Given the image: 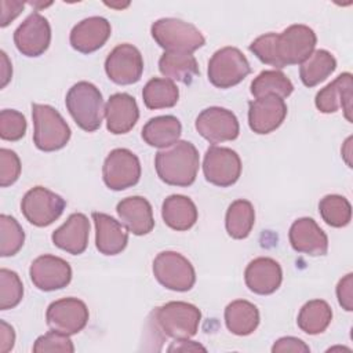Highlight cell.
Here are the masks:
<instances>
[{"label":"cell","mask_w":353,"mask_h":353,"mask_svg":"<svg viewBox=\"0 0 353 353\" xmlns=\"http://www.w3.org/2000/svg\"><path fill=\"white\" fill-rule=\"evenodd\" d=\"M95 225V245L103 255L120 254L128 243V232L125 226L103 212H92Z\"/></svg>","instance_id":"cb8c5ba5"},{"label":"cell","mask_w":353,"mask_h":353,"mask_svg":"<svg viewBox=\"0 0 353 353\" xmlns=\"http://www.w3.org/2000/svg\"><path fill=\"white\" fill-rule=\"evenodd\" d=\"M112 28L103 17H90L80 21L70 32V46L81 52L91 54L99 50L110 37Z\"/></svg>","instance_id":"44dd1931"},{"label":"cell","mask_w":353,"mask_h":353,"mask_svg":"<svg viewBox=\"0 0 353 353\" xmlns=\"http://www.w3.org/2000/svg\"><path fill=\"white\" fill-rule=\"evenodd\" d=\"M317 43L312 28L295 23L281 33H265L250 44V51L263 63L285 68L305 62L314 51Z\"/></svg>","instance_id":"6da1fadb"},{"label":"cell","mask_w":353,"mask_h":353,"mask_svg":"<svg viewBox=\"0 0 353 353\" xmlns=\"http://www.w3.org/2000/svg\"><path fill=\"white\" fill-rule=\"evenodd\" d=\"M30 4H32V6H37L36 3H30ZM50 4H51V3H48V4H39V7H46V6H50Z\"/></svg>","instance_id":"7dc6e473"},{"label":"cell","mask_w":353,"mask_h":353,"mask_svg":"<svg viewBox=\"0 0 353 353\" xmlns=\"http://www.w3.org/2000/svg\"><path fill=\"white\" fill-rule=\"evenodd\" d=\"M336 69V59L327 50H316L301 63L299 77L303 85L314 87Z\"/></svg>","instance_id":"f546056e"},{"label":"cell","mask_w":353,"mask_h":353,"mask_svg":"<svg viewBox=\"0 0 353 353\" xmlns=\"http://www.w3.org/2000/svg\"><path fill=\"white\" fill-rule=\"evenodd\" d=\"M255 223V210L251 201L239 199L234 200L228 211H226V218H225V226L226 232L232 239L241 240L245 239Z\"/></svg>","instance_id":"4dcf8cb0"},{"label":"cell","mask_w":353,"mask_h":353,"mask_svg":"<svg viewBox=\"0 0 353 353\" xmlns=\"http://www.w3.org/2000/svg\"><path fill=\"white\" fill-rule=\"evenodd\" d=\"M205 352V347L194 341L188 339H175L172 345L168 347V352Z\"/></svg>","instance_id":"f6af8a7d"},{"label":"cell","mask_w":353,"mask_h":353,"mask_svg":"<svg viewBox=\"0 0 353 353\" xmlns=\"http://www.w3.org/2000/svg\"><path fill=\"white\" fill-rule=\"evenodd\" d=\"M292 81L280 70H263L251 83V94L255 98H262L266 95H277L280 98H287L292 94Z\"/></svg>","instance_id":"836d02e7"},{"label":"cell","mask_w":353,"mask_h":353,"mask_svg":"<svg viewBox=\"0 0 353 353\" xmlns=\"http://www.w3.org/2000/svg\"><path fill=\"white\" fill-rule=\"evenodd\" d=\"M273 353H285V352H294V353H309L310 347L299 338L295 336H283L277 339L272 346Z\"/></svg>","instance_id":"b9f144b4"},{"label":"cell","mask_w":353,"mask_h":353,"mask_svg":"<svg viewBox=\"0 0 353 353\" xmlns=\"http://www.w3.org/2000/svg\"><path fill=\"white\" fill-rule=\"evenodd\" d=\"M156 280L171 291H189L196 283V272L190 261L175 251H163L153 261Z\"/></svg>","instance_id":"ba28073f"},{"label":"cell","mask_w":353,"mask_h":353,"mask_svg":"<svg viewBox=\"0 0 353 353\" xmlns=\"http://www.w3.org/2000/svg\"><path fill=\"white\" fill-rule=\"evenodd\" d=\"M90 221L81 212L70 214L66 222L54 230L51 239L55 247L72 254H83L88 245Z\"/></svg>","instance_id":"603a6c76"},{"label":"cell","mask_w":353,"mask_h":353,"mask_svg":"<svg viewBox=\"0 0 353 353\" xmlns=\"http://www.w3.org/2000/svg\"><path fill=\"white\" fill-rule=\"evenodd\" d=\"M143 103L148 109L172 108L179 99V90L172 80L153 77L142 90Z\"/></svg>","instance_id":"d6a6232c"},{"label":"cell","mask_w":353,"mask_h":353,"mask_svg":"<svg viewBox=\"0 0 353 353\" xmlns=\"http://www.w3.org/2000/svg\"><path fill=\"white\" fill-rule=\"evenodd\" d=\"M225 324L234 335H250L259 325V310L245 299L233 301L225 309Z\"/></svg>","instance_id":"83f0119b"},{"label":"cell","mask_w":353,"mask_h":353,"mask_svg":"<svg viewBox=\"0 0 353 353\" xmlns=\"http://www.w3.org/2000/svg\"><path fill=\"white\" fill-rule=\"evenodd\" d=\"M51 41V26L46 17L32 12L14 32V43L25 57H40Z\"/></svg>","instance_id":"9a60e30c"},{"label":"cell","mask_w":353,"mask_h":353,"mask_svg":"<svg viewBox=\"0 0 353 353\" xmlns=\"http://www.w3.org/2000/svg\"><path fill=\"white\" fill-rule=\"evenodd\" d=\"M288 239L296 252L321 256L328 251V237L312 218L296 219L290 228Z\"/></svg>","instance_id":"d6986e66"},{"label":"cell","mask_w":353,"mask_h":353,"mask_svg":"<svg viewBox=\"0 0 353 353\" xmlns=\"http://www.w3.org/2000/svg\"><path fill=\"white\" fill-rule=\"evenodd\" d=\"M244 280L248 290L254 294L270 295L281 285L283 270L277 261L268 256H259L247 265Z\"/></svg>","instance_id":"ffe728a7"},{"label":"cell","mask_w":353,"mask_h":353,"mask_svg":"<svg viewBox=\"0 0 353 353\" xmlns=\"http://www.w3.org/2000/svg\"><path fill=\"white\" fill-rule=\"evenodd\" d=\"M161 216L168 228L183 232L196 223L199 214L192 199L183 194H171L163 201Z\"/></svg>","instance_id":"484cf974"},{"label":"cell","mask_w":353,"mask_h":353,"mask_svg":"<svg viewBox=\"0 0 353 353\" xmlns=\"http://www.w3.org/2000/svg\"><path fill=\"white\" fill-rule=\"evenodd\" d=\"M29 276L34 287L41 291H55L66 287L72 280L70 265L55 255L44 254L37 256L30 268Z\"/></svg>","instance_id":"2e32d148"},{"label":"cell","mask_w":353,"mask_h":353,"mask_svg":"<svg viewBox=\"0 0 353 353\" xmlns=\"http://www.w3.org/2000/svg\"><path fill=\"white\" fill-rule=\"evenodd\" d=\"M116 211L121 223L135 236L148 234L154 228L153 210L145 197H125L117 203Z\"/></svg>","instance_id":"d4e9b609"},{"label":"cell","mask_w":353,"mask_h":353,"mask_svg":"<svg viewBox=\"0 0 353 353\" xmlns=\"http://www.w3.org/2000/svg\"><path fill=\"white\" fill-rule=\"evenodd\" d=\"M34 353H46V352H66L73 353L74 346L70 341L69 335L58 332L55 330L48 331L47 334L39 336L33 345Z\"/></svg>","instance_id":"f35d334b"},{"label":"cell","mask_w":353,"mask_h":353,"mask_svg":"<svg viewBox=\"0 0 353 353\" xmlns=\"http://www.w3.org/2000/svg\"><path fill=\"white\" fill-rule=\"evenodd\" d=\"M159 70L168 80L190 84L199 74V65L192 54L164 52L159 59Z\"/></svg>","instance_id":"f1b7e54d"},{"label":"cell","mask_w":353,"mask_h":353,"mask_svg":"<svg viewBox=\"0 0 353 353\" xmlns=\"http://www.w3.org/2000/svg\"><path fill=\"white\" fill-rule=\"evenodd\" d=\"M181 121L171 114L152 117L142 128V139L153 148L164 149L179 141Z\"/></svg>","instance_id":"4316f807"},{"label":"cell","mask_w":353,"mask_h":353,"mask_svg":"<svg viewBox=\"0 0 353 353\" xmlns=\"http://www.w3.org/2000/svg\"><path fill=\"white\" fill-rule=\"evenodd\" d=\"M352 99L353 76L345 72L316 94L314 103L321 113H335L342 109L347 121L352 123Z\"/></svg>","instance_id":"ac0fdd59"},{"label":"cell","mask_w":353,"mask_h":353,"mask_svg":"<svg viewBox=\"0 0 353 353\" xmlns=\"http://www.w3.org/2000/svg\"><path fill=\"white\" fill-rule=\"evenodd\" d=\"M0 57H1V88H4L7 85V83L10 81V79H11L12 68H11L8 57L4 51L0 52Z\"/></svg>","instance_id":"bcb514c9"},{"label":"cell","mask_w":353,"mask_h":353,"mask_svg":"<svg viewBox=\"0 0 353 353\" xmlns=\"http://www.w3.org/2000/svg\"><path fill=\"white\" fill-rule=\"evenodd\" d=\"M105 72L113 83L120 85L139 81L143 72V58L141 51L128 43L119 44L106 57Z\"/></svg>","instance_id":"4fadbf2b"},{"label":"cell","mask_w":353,"mask_h":353,"mask_svg":"<svg viewBox=\"0 0 353 353\" xmlns=\"http://www.w3.org/2000/svg\"><path fill=\"white\" fill-rule=\"evenodd\" d=\"M251 73V66L244 54L236 47H223L214 52L208 61V80L216 88L237 85Z\"/></svg>","instance_id":"52a82bcc"},{"label":"cell","mask_w":353,"mask_h":353,"mask_svg":"<svg viewBox=\"0 0 353 353\" xmlns=\"http://www.w3.org/2000/svg\"><path fill=\"white\" fill-rule=\"evenodd\" d=\"M159 178L171 186H190L197 176L200 157L196 146L189 141L175 143L159 150L154 157Z\"/></svg>","instance_id":"7a4b0ae2"},{"label":"cell","mask_w":353,"mask_h":353,"mask_svg":"<svg viewBox=\"0 0 353 353\" xmlns=\"http://www.w3.org/2000/svg\"><path fill=\"white\" fill-rule=\"evenodd\" d=\"M26 132L25 116L14 109L0 112V138L4 141H19Z\"/></svg>","instance_id":"74e56055"},{"label":"cell","mask_w":353,"mask_h":353,"mask_svg":"<svg viewBox=\"0 0 353 353\" xmlns=\"http://www.w3.org/2000/svg\"><path fill=\"white\" fill-rule=\"evenodd\" d=\"M21 175V160L18 154L11 150L0 149V186L7 188L17 182Z\"/></svg>","instance_id":"ab89813d"},{"label":"cell","mask_w":353,"mask_h":353,"mask_svg":"<svg viewBox=\"0 0 353 353\" xmlns=\"http://www.w3.org/2000/svg\"><path fill=\"white\" fill-rule=\"evenodd\" d=\"M336 296L339 305L347 310H353V274L347 273L343 279L339 280L336 285Z\"/></svg>","instance_id":"60d3db41"},{"label":"cell","mask_w":353,"mask_h":353,"mask_svg":"<svg viewBox=\"0 0 353 353\" xmlns=\"http://www.w3.org/2000/svg\"><path fill=\"white\" fill-rule=\"evenodd\" d=\"M23 296V285L19 276L10 269H0V309L15 307Z\"/></svg>","instance_id":"8d00e7d4"},{"label":"cell","mask_w":353,"mask_h":353,"mask_svg":"<svg viewBox=\"0 0 353 353\" xmlns=\"http://www.w3.org/2000/svg\"><path fill=\"white\" fill-rule=\"evenodd\" d=\"M66 109L74 123L87 132L97 131L105 116L101 91L90 81H79L72 85L65 98Z\"/></svg>","instance_id":"3957f363"},{"label":"cell","mask_w":353,"mask_h":353,"mask_svg":"<svg viewBox=\"0 0 353 353\" xmlns=\"http://www.w3.org/2000/svg\"><path fill=\"white\" fill-rule=\"evenodd\" d=\"M197 132L210 143L233 141L239 137L240 125L236 114L225 108L211 106L201 110L196 119Z\"/></svg>","instance_id":"7c38bea8"},{"label":"cell","mask_w":353,"mask_h":353,"mask_svg":"<svg viewBox=\"0 0 353 353\" xmlns=\"http://www.w3.org/2000/svg\"><path fill=\"white\" fill-rule=\"evenodd\" d=\"M106 128L114 135L127 134L139 119V109L134 97L127 92L110 95L105 106Z\"/></svg>","instance_id":"7402d4cb"},{"label":"cell","mask_w":353,"mask_h":353,"mask_svg":"<svg viewBox=\"0 0 353 353\" xmlns=\"http://www.w3.org/2000/svg\"><path fill=\"white\" fill-rule=\"evenodd\" d=\"M102 178L112 190H124L137 185L141 178L139 159L128 149H113L103 161Z\"/></svg>","instance_id":"30bf717a"},{"label":"cell","mask_w":353,"mask_h":353,"mask_svg":"<svg viewBox=\"0 0 353 353\" xmlns=\"http://www.w3.org/2000/svg\"><path fill=\"white\" fill-rule=\"evenodd\" d=\"M332 320V310L323 299H312L306 302L298 314L296 324L301 331L309 335H317L327 330Z\"/></svg>","instance_id":"1f68e13d"},{"label":"cell","mask_w":353,"mask_h":353,"mask_svg":"<svg viewBox=\"0 0 353 353\" xmlns=\"http://www.w3.org/2000/svg\"><path fill=\"white\" fill-rule=\"evenodd\" d=\"M25 232L18 221L11 216L1 214L0 215V255L12 256L23 245Z\"/></svg>","instance_id":"d590c367"},{"label":"cell","mask_w":353,"mask_h":353,"mask_svg":"<svg viewBox=\"0 0 353 353\" xmlns=\"http://www.w3.org/2000/svg\"><path fill=\"white\" fill-rule=\"evenodd\" d=\"M14 342H15L14 328L4 320H0V352L1 353L10 352L14 347Z\"/></svg>","instance_id":"ee69618b"},{"label":"cell","mask_w":353,"mask_h":353,"mask_svg":"<svg viewBox=\"0 0 353 353\" xmlns=\"http://www.w3.org/2000/svg\"><path fill=\"white\" fill-rule=\"evenodd\" d=\"M285 116L287 105L277 95H266L248 103V124L255 134H270L283 124Z\"/></svg>","instance_id":"e0dca14e"},{"label":"cell","mask_w":353,"mask_h":353,"mask_svg":"<svg viewBox=\"0 0 353 353\" xmlns=\"http://www.w3.org/2000/svg\"><path fill=\"white\" fill-rule=\"evenodd\" d=\"M152 314L159 332L174 339H189L194 336L201 320L200 309L182 301L167 302L156 307Z\"/></svg>","instance_id":"277c9868"},{"label":"cell","mask_w":353,"mask_h":353,"mask_svg":"<svg viewBox=\"0 0 353 353\" xmlns=\"http://www.w3.org/2000/svg\"><path fill=\"white\" fill-rule=\"evenodd\" d=\"M152 37L165 52L192 54L205 44L201 32L192 23L176 18H161L153 22Z\"/></svg>","instance_id":"5b68a950"},{"label":"cell","mask_w":353,"mask_h":353,"mask_svg":"<svg viewBox=\"0 0 353 353\" xmlns=\"http://www.w3.org/2000/svg\"><path fill=\"white\" fill-rule=\"evenodd\" d=\"M1 7V17H0V26L6 28L11 21H14L23 10L22 1H0Z\"/></svg>","instance_id":"7bdbcfd3"},{"label":"cell","mask_w":353,"mask_h":353,"mask_svg":"<svg viewBox=\"0 0 353 353\" xmlns=\"http://www.w3.org/2000/svg\"><path fill=\"white\" fill-rule=\"evenodd\" d=\"M88 317L87 305L73 296L54 301L46 312L47 325L66 335L80 332L87 325Z\"/></svg>","instance_id":"5bb4252c"},{"label":"cell","mask_w":353,"mask_h":353,"mask_svg":"<svg viewBox=\"0 0 353 353\" xmlns=\"http://www.w3.org/2000/svg\"><path fill=\"white\" fill-rule=\"evenodd\" d=\"M65 207L66 201L44 186L29 189L21 201V211L26 221L39 228L55 222L62 215Z\"/></svg>","instance_id":"9c48e42d"},{"label":"cell","mask_w":353,"mask_h":353,"mask_svg":"<svg viewBox=\"0 0 353 353\" xmlns=\"http://www.w3.org/2000/svg\"><path fill=\"white\" fill-rule=\"evenodd\" d=\"M205 179L221 188L236 183L241 175V160L230 148L211 146L207 149L203 161Z\"/></svg>","instance_id":"8fae6325"},{"label":"cell","mask_w":353,"mask_h":353,"mask_svg":"<svg viewBox=\"0 0 353 353\" xmlns=\"http://www.w3.org/2000/svg\"><path fill=\"white\" fill-rule=\"evenodd\" d=\"M323 221L332 228H343L352 219V205L347 199L339 194H327L319 203Z\"/></svg>","instance_id":"e575fe53"},{"label":"cell","mask_w":353,"mask_h":353,"mask_svg":"<svg viewBox=\"0 0 353 353\" xmlns=\"http://www.w3.org/2000/svg\"><path fill=\"white\" fill-rule=\"evenodd\" d=\"M33 142L39 150L55 152L66 146L70 128L57 109L50 105L32 103Z\"/></svg>","instance_id":"8992f818"}]
</instances>
